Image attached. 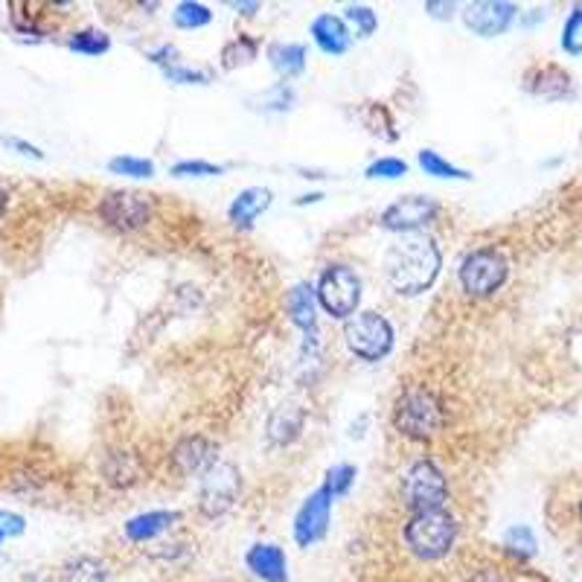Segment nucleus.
I'll use <instances>...</instances> for the list:
<instances>
[{
    "mask_svg": "<svg viewBox=\"0 0 582 582\" xmlns=\"http://www.w3.org/2000/svg\"><path fill=\"white\" fill-rule=\"evenodd\" d=\"M225 173V166L210 164V161H181L173 166L175 178H213Z\"/></svg>",
    "mask_w": 582,
    "mask_h": 582,
    "instance_id": "nucleus-35",
    "label": "nucleus"
},
{
    "mask_svg": "<svg viewBox=\"0 0 582 582\" xmlns=\"http://www.w3.org/2000/svg\"><path fill=\"white\" fill-rule=\"evenodd\" d=\"M562 47H565V53H571V55L582 53V7H577V10L571 12L568 24H565Z\"/></svg>",
    "mask_w": 582,
    "mask_h": 582,
    "instance_id": "nucleus-36",
    "label": "nucleus"
},
{
    "mask_svg": "<svg viewBox=\"0 0 582 582\" xmlns=\"http://www.w3.org/2000/svg\"><path fill=\"white\" fill-rule=\"evenodd\" d=\"M344 24L358 38H370L379 29V15L370 7H364V3H350L344 10Z\"/></svg>",
    "mask_w": 582,
    "mask_h": 582,
    "instance_id": "nucleus-29",
    "label": "nucleus"
},
{
    "mask_svg": "<svg viewBox=\"0 0 582 582\" xmlns=\"http://www.w3.org/2000/svg\"><path fill=\"white\" fill-rule=\"evenodd\" d=\"M364 175L374 178V181H400L408 175V164L402 157H379L364 169Z\"/></svg>",
    "mask_w": 582,
    "mask_h": 582,
    "instance_id": "nucleus-33",
    "label": "nucleus"
},
{
    "mask_svg": "<svg viewBox=\"0 0 582 582\" xmlns=\"http://www.w3.org/2000/svg\"><path fill=\"white\" fill-rule=\"evenodd\" d=\"M111 175H126V178H152L155 175V161L135 155H119L109 161Z\"/></svg>",
    "mask_w": 582,
    "mask_h": 582,
    "instance_id": "nucleus-30",
    "label": "nucleus"
},
{
    "mask_svg": "<svg viewBox=\"0 0 582 582\" xmlns=\"http://www.w3.org/2000/svg\"><path fill=\"white\" fill-rule=\"evenodd\" d=\"M440 268H443V254L434 237L428 233H402L382 256L384 280L391 291L405 298H417L431 289Z\"/></svg>",
    "mask_w": 582,
    "mask_h": 582,
    "instance_id": "nucleus-1",
    "label": "nucleus"
},
{
    "mask_svg": "<svg viewBox=\"0 0 582 582\" xmlns=\"http://www.w3.org/2000/svg\"><path fill=\"white\" fill-rule=\"evenodd\" d=\"M260 55V41L248 33H239L237 38H230L228 45L222 47V67L225 71H239V67H248Z\"/></svg>",
    "mask_w": 582,
    "mask_h": 582,
    "instance_id": "nucleus-22",
    "label": "nucleus"
},
{
    "mask_svg": "<svg viewBox=\"0 0 582 582\" xmlns=\"http://www.w3.org/2000/svg\"><path fill=\"white\" fill-rule=\"evenodd\" d=\"M254 102L263 114H286V111L298 105V91H294L289 83H277L265 93H260Z\"/></svg>",
    "mask_w": 582,
    "mask_h": 582,
    "instance_id": "nucleus-26",
    "label": "nucleus"
},
{
    "mask_svg": "<svg viewBox=\"0 0 582 582\" xmlns=\"http://www.w3.org/2000/svg\"><path fill=\"white\" fill-rule=\"evenodd\" d=\"M10 187H7V184H0V218H3V213H7V210H10Z\"/></svg>",
    "mask_w": 582,
    "mask_h": 582,
    "instance_id": "nucleus-43",
    "label": "nucleus"
},
{
    "mask_svg": "<svg viewBox=\"0 0 582 582\" xmlns=\"http://www.w3.org/2000/svg\"><path fill=\"white\" fill-rule=\"evenodd\" d=\"M402 504L410 513H428V509H446L448 504V483L443 469L428 460V457H419L414 464L402 472Z\"/></svg>",
    "mask_w": 582,
    "mask_h": 582,
    "instance_id": "nucleus-4",
    "label": "nucleus"
},
{
    "mask_svg": "<svg viewBox=\"0 0 582 582\" xmlns=\"http://www.w3.org/2000/svg\"><path fill=\"white\" fill-rule=\"evenodd\" d=\"M248 571L263 582H289V559L280 545L271 542H256L245 554Z\"/></svg>",
    "mask_w": 582,
    "mask_h": 582,
    "instance_id": "nucleus-15",
    "label": "nucleus"
},
{
    "mask_svg": "<svg viewBox=\"0 0 582 582\" xmlns=\"http://www.w3.org/2000/svg\"><path fill=\"white\" fill-rule=\"evenodd\" d=\"M164 76L173 85H210L213 83V71H207V67H187V64H181V62L164 67Z\"/></svg>",
    "mask_w": 582,
    "mask_h": 582,
    "instance_id": "nucleus-32",
    "label": "nucleus"
},
{
    "mask_svg": "<svg viewBox=\"0 0 582 582\" xmlns=\"http://www.w3.org/2000/svg\"><path fill=\"white\" fill-rule=\"evenodd\" d=\"M178 519H181L178 509H149V513H140L135 519H128L123 533H126L128 542L143 545V542H152V539L164 536L166 530L173 528Z\"/></svg>",
    "mask_w": 582,
    "mask_h": 582,
    "instance_id": "nucleus-18",
    "label": "nucleus"
},
{
    "mask_svg": "<svg viewBox=\"0 0 582 582\" xmlns=\"http://www.w3.org/2000/svg\"><path fill=\"white\" fill-rule=\"evenodd\" d=\"M466 582H507V580H504V573H501L498 568H481V571L469 573Z\"/></svg>",
    "mask_w": 582,
    "mask_h": 582,
    "instance_id": "nucleus-41",
    "label": "nucleus"
},
{
    "mask_svg": "<svg viewBox=\"0 0 582 582\" xmlns=\"http://www.w3.org/2000/svg\"><path fill=\"white\" fill-rule=\"evenodd\" d=\"M353 483H355V466L350 464H338L332 466L327 472V478H324V492H327L329 498L338 501V498H344L346 492L353 490Z\"/></svg>",
    "mask_w": 582,
    "mask_h": 582,
    "instance_id": "nucleus-31",
    "label": "nucleus"
},
{
    "mask_svg": "<svg viewBox=\"0 0 582 582\" xmlns=\"http://www.w3.org/2000/svg\"><path fill=\"white\" fill-rule=\"evenodd\" d=\"M146 59H149L152 64H157L161 71H164V67H169V64L181 62V59H178V50H175L173 45H161L157 50H149V53H146Z\"/></svg>",
    "mask_w": 582,
    "mask_h": 582,
    "instance_id": "nucleus-38",
    "label": "nucleus"
},
{
    "mask_svg": "<svg viewBox=\"0 0 582 582\" xmlns=\"http://www.w3.org/2000/svg\"><path fill=\"white\" fill-rule=\"evenodd\" d=\"M3 146H10V149H15L18 155H27V157H36V161H45V152H41L38 146L27 143V140H21V137H3Z\"/></svg>",
    "mask_w": 582,
    "mask_h": 582,
    "instance_id": "nucleus-39",
    "label": "nucleus"
},
{
    "mask_svg": "<svg viewBox=\"0 0 582 582\" xmlns=\"http://www.w3.org/2000/svg\"><path fill=\"white\" fill-rule=\"evenodd\" d=\"M242 490V475L233 464L218 460L213 469L201 475V490H199V509L207 519H218L225 516L228 509H233Z\"/></svg>",
    "mask_w": 582,
    "mask_h": 582,
    "instance_id": "nucleus-9",
    "label": "nucleus"
},
{
    "mask_svg": "<svg viewBox=\"0 0 582 582\" xmlns=\"http://www.w3.org/2000/svg\"><path fill=\"white\" fill-rule=\"evenodd\" d=\"M3 539H7V536H3V533H0V545H3Z\"/></svg>",
    "mask_w": 582,
    "mask_h": 582,
    "instance_id": "nucleus-45",
    "label": "nucleus"
},
{
    "mask_svg": "<svg viewBox=\"0 0 582 582\" xmlns=\"http://www.w3.org/2000/svg\"><path fill=\"white\" fill-rule=\"evenodd\" d=\"M440 216V204L428 195H405V199L393 201L391 207L384 210L379 225L393 233H422L434 218Z\"/></svg>",
    "mask_w": 582,
    "mask_h": 582,
    "instance_id": "nucleus-10",
    "label": "nucleus"
},
{
    "mask_svg": "<svg viewBox=\"0 0 582 582\" xmlns=\"http://www.w3.org/2000/svg\"><path fill=\"white\" fill-rule=\"evenodd\" d=\"M320 199H324L320 192H312V195H303V199L298 201V204H309V201H320Z\"/></svg>",
    "mask_w": 582,
    "mask_h": 582,
    "instance_id": "nucleus-44",
    "label": "nucleus"
},
{
    "mask_svg": "<svg viewBox=\"0 0 582 582\" xmlns=\"http://www.w3.org/2000/svg\"><path fill=\"white\" fill-rule=\"evenodd\" d=\"M97 213H100V218L109 228L119 230V233H135V230L146 228L152 222L155 204L143 192L111 190L100 199Z\"/></svg>",
    "mask_w": 582,
    "mask_h": 582,
    "instance_id": "nucleus-8",
    "label": "nucleus"
},
{
    "mask_svg": "<svg viewBox=\"0 0 582 582\" xmlns=\"http://www.w3.org/2000/svg\"><path fill=\"white\" fill-rule=\"evenodd\" d=\"M67 50L97 59V55H105L111 50V36L105 29H79V33H71V38H67Z\"/></svg>",
    "mask_w": 582,
    "mask_h": 582,
    "instance_id": "nucleus-25",
    "label": "nucleus"
},
{
    "mask_svg": "<svg viewBox=\"0 0 582 582\" xmlns=\"http://www.w3.org/2000/svg\"><path fill=\"white\" fill-rule=\"evenodd\" d=\"M344 344L364 362H382L393 350L391 320L379 312H355L344 320Z\"/></svg>",
    "mask_w": 582,
    "mask_h": 582,
    "instance_id": "nucleus-6",
    "label": "nucleus"
},
{
    "mask_svg": "<svg viewBox=\"0 0 582 582\" xmlns=\"http://www.w3.org/2000/svg\"><path fill=\"white\" fill-rule=\"evenodd\" d=\"M62 582H109V565L93 556H76L62 568Z\"/></svg>",
    "mask_w": 582,
    "mask_h": 582,
    "instance_id": "nucleus-23",
    "label": "nucleus"
},
{
    "mask_svg": "<svg viewBox=\"0 0 582 582\" xmlns=\"http://www.w3.org/2000/svg\"><path fill=\"white\" fill-rule=\"evenodd\" d=\"M405 547L422 562H436L452 554L457 542V521L448 509H428V513H410L402 530Z\"/></svg>",
    "mask_w": 582,
    "mask_h": 582,
    "instance_id": "nucleus-2",
    "label": "nucleus"
},
{
    "mask_svg": "<svg viewBox=\"0 0 582 582\" xmlns=\"http://www.w3.org/2000/svg\"><path fill=\"white\" fill-rule=\"evenodd\" d=\"M507 256L498 248H475L457 268V280L469 298H490L507 282Z\"/></svg>",
    "mask_w": 582,
    "mask_h": 582,
    "instance_id": "nucleus-5",
    "label": "nucleus"
},
{
    "mask_svg": "<svg viewBox=\"0 0 582 582\" xmlns=\"http://www.w3.org/2000/svg\"><path fill=\"white\" fill-rule=\"evenodd\" d=\"M303 408L298 405H282L271 414L268 419V440H271L274 446H289L294 443L303 431Z\"/></svg>",
    "mask_w": 582,
    "mask_h": 582,
    "instance_id": "nucleus-21",
    "label": "nucleus"
},
{
    "mask_svg": "<svg viewBox=\"0 0 582 582\" xmlns=\"http://www.w3.org/2000/svg\"><path fill=\"white\" fill-rule=\"evenodd\" d=\"M417 164L419 169L431 178H446V181H472V173H466L460 166L448 164L446 157L436 155L434 149H422L417 152Z\"/></svg>",
    "mask_w": 582,
    "mask_h": 582,
    "instance_id": "nucleus-24",
    "label": "nucleus"
},
{
    "mask_svg": "<svg viewBox=\"0 0 582 582\" xmlns=\"http://www.w3.org/2000/svg\"><path fill=\"white\" fill-rule=\"evenodd\" d=\"M230 10H237L239 15H256V12L263 10V7H260L256 0H251V3H248V0H242V3H239V0H233V3H230Z\"/></svg>",
    "mask_w": 582,
    "mask_h": 582,
    "instance_id": "nucleus-42",
    "label": "nucleus"
},
{
    "mask_svg": "<svg viewBox=\"0 0 582 582\" xmlns=\"http://www.w3.org/2000/svg\"><path fill=\"white\" fill-rule=\"evenodd\" d=\"M580 519H582V501H580Z\"/></svg>",
    "mask_w": 582,
    "mask_h": 582,
    "instance_id": "nucleus-46",
    "label": "nucleus"
},
{
    "mask_svg": "<svg viewBox=\"0 0 582 582\" xmlns=\"http://www.w3.org/2000/svg\"><path fill=\"white\" fill-rule=\"evenodd\" d=\"M286 309H289L291 324L303 329L306 336L315 332L318 327V291L312 282H298L291 286L289 298H286Z\"/></svg>",
    "mask_w": 582,
    "mask_h": 582,
    "instance_id": "nucleus-19",
    "label": "nucleus"
},
{
    "mask_svg": "<svg viewBox=\"0 0 582 582\" xmlns=\"http://www.w3.org/2000/svg\"><path fill=\"white\" fill-rule=\"evenodd\" d=\"M426 12L440 21H448L452 15H455V3H436V0H428Z\"/></svg>",
    "mask_w": 582,
    "mask_h": 582,
    "instance_id": "nucleus-40",
    "label": "nucleus"
},
{
    "mask_svg": "<svg viewBox=\"0 0 582 582\" xmlns=\"http://www.w3.org/2000/svg\"><path fill=\"white\" fill-rule=\"evenodd\" d=\"M318 306L338 320H350L362 303V280L350 265H327L318 280Z\"/></svg>",
    "mask_w": 582,
    "mask_h": 582,
    "instance_id": "nucleus-7",
    "label": "nucleus"
},
{
    "mask_svg": "<svg viewBox=\"0 0 582 582\" xmlns=\"http://www.w3.org/2000/svg\"><path fill=\"white\" fill-rule=\"evenodd\" d=\"M169 464L181 478H190V475H204L207 469L218 464L216 446L210 443L207 436L190 434L178 440L169 452Z\"/></svg>",
    "mask_w": 582,
    "mask_h": 582,
    "instance_id": "nucleus-13",
    "label": "nucleus"
},
{
    "mask_svg": "<svg viewBox=\"0 0 582 582\" xmlns=\"http://www.w3.org/2000/svg\"><path fill=\"white\" fill-rule=\"evenodd\" d=\"M309 36L312 41L318 45L320 53L327 55H344L350 47H353V33L344 24V18H338V15H318V18L309 24Z\"/></svg>",
    "mask_w": 582,
    "mask_h": 582,
    "instance_id": "nucleus-16",
    "label": "nucleus"
},
{
    "mask_svg": "<svg viewBox=\"0 0 582 582\" xmlns=\"http://www.w3.org/2000/svg\"><path fill=\"white\" fill-rule=\"evenodd\" d=\"M306 45H294V41H274L268 47V62H271L274 73L280 76L282 83H289L294 76H301L306 71Z\"/></svg>",
    "mask_w": 582,
    "mask_h": 582,
    "instance_id": "nucleus-20",
    "label": "nucleus"
},
{
    "mask_svg": "<svg viewBox=\"0 0 582 582\" xmlns=\"http://www.w3.org/2000/svg\"><path fill=\"white\" fill-rule=\"evenodd\" d=\"M504 547L513 556L528 559V556L536 554V539H533V533L528 528H509L507 536H504Z\"/></svg>",
    "mask_w": 582,
    "mask_h": 582,
    "instance_id": "nucleus-34",
    "label": "nucleus"
},
{
    "mask_svg": "<svg viewBox=\"0 0 582 582\" xmlns=\"http://www.w3.org/2000/svg\"><path fill=\"white\" fill-rule=\"evenodd\" d=\"M140 475V466H137V457L128 455V452H114V455L105 457V478L117 486H128V483L137 481Z\"/></svg>",
    "mask_w": 582,
    "mask_h": 582,
    "instance_id": "nucleus-27",
    "label": "nucleus"
},
{
    "mask_svg": "<svg viewBox=\"0 0 582 582\" xmlns=\"http://www.w3.org/2000/svg\"><path fill=\"white\" fill-rule=\"evenodd\" d=\"M524 88L539 100H568L573 93L571 76L559 64H536L524 73Z\"/></svg>",
    "mask_w": 582,
    "mask_h": 582,
    "instance_id": "nucleus-14",
    "label": "nucleus"
},
{
    "mask_svg": "<svg viewBox=\"0 0 582 582\" xmlns=\"http://www.w3.org/2000/svg\"><path fill=\"white\" fill-rule=\"evenodd\" d=\"M271 190L268 187H248L237 195V199L230 201L228 207V218L230 225L237 230H251L254 228V222L263 216L265 210L271 207Z\"/></svg>",
    "mask_w": 582,
    "mask_h": 582,
    "instance_id": "nucleus-17",
    "label": "nucleus"
},
{
    "mask_svg": "<svg viewBox=\"0 0 582 582\" xmlns=\"http://www.w3.org/2000/svg\"><path fill=\"white\" fill-rule=\"evenodd\" d=\"M329 516H332V498L324 492V486H318L312 495H306L294 516V542L301 547L318 545L327 536Z\"/></svg>",
    "mask_w": 582,
    "mask_h": 582,
    "instance_id": "nucleus-12",
    "label": "nucleus"
},
{
    "mask_svg": "<svg viewBox=\"0 0 582 582\" xmlns=\"http://www.w3.org/2000/svg\"><path fill=\"white\" fill-rule=\"evenodd\" d=\"M27 530V521L18 513H10V509H0V533L10 539V536H21Z\"/></svg>",
    "mask_w": 582,
    "mask_h": 582,
    "instance_id": "nucleus-37",
    "label": "nucleus"
},
{
    "mask_svg": "<svg viewBox=\"0 0 582 582\" xmlns=\"http://www.w3.org/2000/svg\"><path fill=\"white\" fill-rule=\"evenodd\" d=\"M446 408L434 391L428 388H410L393 405V428L408 440H434L443 431Z\"/></svg>",
    "mask_w": 582,
    "mask_h": 582,
    "instance_id": "nucleus-3",
    "label": "nucleus"
},
{
    "mask_svg": "<svg viewBox=\"0 0 582 582\" xmlns=\"http://www.w3.org/2000/svg\"><path fill=\"white\" fill-rule=\"evenodd\" d=\"M173 21L178 29H201V27H207L210 21H213V12H210L207 3H199V0H184V3L175 7Z\"/></svg>",
    "mask_w": 582,
    "mask_h": 582,
    "instance_id": "nucleus-28",
    "label": "nucleus"
},
{
    "mask_svg": "<svg viewBox=\"0 0 582 582\" xmlns=\"http://www.w3.org/2000/svg\"><path fill=\"white\" fill-rule=\"evenodd\" d=\"M516 15H519V7L509 0H475V3H466L460 12L466 29L481 38L504 36L513 27Z\"/></svg>",
    "mask_w": 582,
    "mask_h": 582,
    "instance_id": "nucleus-11",
    "label": "nucleus"
}]
</instances>
